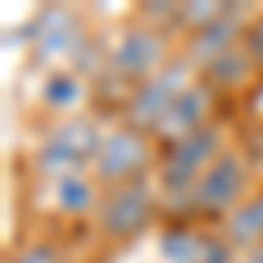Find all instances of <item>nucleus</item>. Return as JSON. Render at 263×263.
Instances as JSON below:
<instances>
[{"instance_id": "4468645a", "label": "nucleus", "mask_w": 263, "mask_h": 263, "mask_svg": "<svg viewBox=\"0 0 263 263\" xmlns=\"http://www.w3.org/2000/svg\"><path fill=\"white\" fill-rule=\"evenodd\" d=\"M246 263H263V249H260V253H253V256H249Z\"/></svg>"}, {"instance_id": "f03ea898", "label": "nucleus", "mask_w": 263, "mask_h": 263, "mask_svg": "<svg viewBox=\"0 0 263 263\" xmlns=\"http://www.w3.org/2000/svg\"><path fill=\"white\" fill-rule=\"evenodd\" d=\"M214 147H218V130H211V126H203L197 134H190V137H179L176 147L168 151V162H165V172H162L165 186L179 190L186 182H193L197 179V168L203 162H211Z\"/></svg>"}, {"instance_id": "423d86ee", "label": "nucleus", "mask_w": 263, "mask_h": 263, "mask_svg": "<svg viewBox=\"0 0 263 263\" xmlns=\"http://www.w3.org/2000/svg\"><path fill=\"white\" fill-rule=\"evenodd\" d=\"M144 162H147V147H144V141L137 137V134H126V130L112 134L109 141L102 144V151H99V168H102L105 179L134 176Z\"/></svg>"}, {"instance_id": "6e6552de", "label": "nucleus", "mask_w": 263, "mask_h": 263, "mask_svg": "<svg viewBox=\"0 0 263 263\" xmlns=\"http://www.w3.org/2000/svg\"><path fill=\"white\" fill-rule=\"evenodd\" d=\"M203 116H207V91H203V88H186L179 95V102L168 109V116L162 120V126L168 134L190 137V134H197V126L203 123Z\"/></svg>"}, {"instance_id": "9d476101", "label": "nucleus", "mask_w": 263, "mask_h": 263, "mask_svg": "<svg viewBox=\"0 0 263 263\" xmlns=\"http://www.w3.org/2000/svg\"><path fill=\"white\" fill-rule=\"evenodd\" d=\"M232 235L242 239V242L263 235V197H260V200H253V203H246L242 211L232 218Z\"/></svg>"}, {"instance_id": "ddd939ff", "label": "nucleus", "mask_w": 263, "mask_h": 263, "mask_svg": "<svg viewBox=\"0 0 263 263\" xmlns=\"http://www.w3.org/2000/svg\"><path fill=\"white\" fill-rule=\"evenodd\" d=\"M18 263H53V253L39 246V249H28L25 256H18Z\"/></svg>"}, {"instance_id": "9b49d317", "label": "nucleus", "mask_w": 263, "mask_h": 263, "mask_svg": "<svg viewBox=\"0 0 263 263\" xmlns=\"http://www.w3.org/2000/svg\"><path fill=\"white\" fill-rule=\"evenodd\" d=\"M91 186L81 179V176H67V179L60 182V207L63 211H74V214H81V211H88L91 207Z\"/></svg>"}, {"instance_id": "7ed1b4c3", "label": "nucleus", "mask_w": 263, "mask_h": 263, "mask_svg": "<svg viewBox=\"0 0 263 263\" xmlns=\"http://www.w3.org/2000/svg\"><path fill=\"white\" fill-rule=\"evenodd\" d=\"M151 214V193L144 182H130V186H120L109 200L102 203V224L105 232L112 235H130L137 232Z\"/></svg>"}, {"instance_id": "39448f33", "label": "nucleus", "mask_w": 263, "mask_h": 263, "mask_svg": "<svg viewBox=\"0 0 263 263\" xmlns=\"http://www.w3.org/2000/svg\"><path fill=\"white\" fill-rule=\"evenodd\" d=\"M182 95V67H168L162 78L141 88V95L134 99V120L137 123H162L168 109L179 102Z\"/></svg>"}, {"instance_id": "0eeeda50", "label": "nucleus", "mask_w": 263, "mask_h": 263, "mask_svg": "<svg viewBox=\"0 0 263 263\" xmlns=\"http://www.w3.org/2000/svg\"><path fill=\"white\" fill-rule=\"evenodd\" d=\"M158 57H162V42L151 32H130L116 53V67L123 74H147L151 67H158Z\"/></svg>"}, {"instance_id": "f257e3e1", "label": "nucleus", "mask_w": 263, "mask_h": 263, "mask_svg": "<svg viewBox=\"0 0 263 263\" xmlns=\"http://www.w3.org/2000/svg\"><path fill=\"white\" fill-rule=\"evenodd\" d=\"M102 144L95 137V130L88 123H63L60 130L49 137V144L42 147L39 162L49 168V172H63V176H74L81 162L88 155H99Z\"/></svg>"}, {"instance_id": "1a4fd4ad", "label": "nucleus", "mask_w": 263, "mask_h": 263, "mask_svg": "<svg viewBox=\"0 0 263 263\" xmlns=\"http://www.w3.org/2000/svg\"><path fill=\"white\" fill-rule=\"evenodd\" d=\"M235 35V25H228V21H214V25H203V32L193 39V53L197 57H207V60L214 63L221 57V49L232 42Z\"/></svg>"}, {"instance_id": "f8f14e48", "label": "nucleus", "mask_w": 263, "mask_h": 263, "mask_svg": "<svg viewBox=\"0 0 263 263\" xmlns=\"http://www.w3.org/2000/svg\"><path fill=\"white\" fill-rule=\"evenodd\" d=\"M249 57H253V60L256 63H263V21H256V25H253V32H249Z\"/></svg>"}, {"instance_id": "20e7f679", "label": "nucleus", "mask_w": 263, "mask_h": 263, "mask_svg": "<svg viewBox=\"0 0 263 263\" xmlns=\"http://www.w3.org/2000/svg\"><path fill=\"white\" fill-rule=\"evenodd\" d=\"M239 190H242V162L235 155H221L197 182V200L203 211H224L239 200Z\"/></svg>"}]
</instances>
